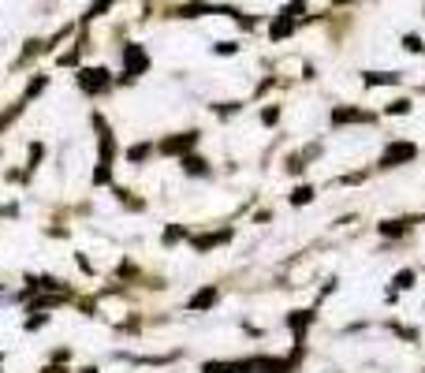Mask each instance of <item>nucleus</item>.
<instances>
[{
	"instance_id": "nucleus-1",
	"label": "nucleus",
	"mask_w": 425,
	"mask_h": 373,
	"mask_svg": "<svg viewBox=\"0 0 425 373\" xmlns=\"http://www.w3.org/2000/svg\"><path fill=\"white\" fill-rule=\"evenodd\" d=\"M94 127L101 135V157H97V172H94V183H108V172H112V153H116V142H112V131L101 116H94Z\"/></svg>"
},
{
	"instance_id": "nucleus-2",
	"label": "nucleus",
	"mask_w": 425,
	"mask_h": 373,
	"mask_svg": "<svg viewBox=\"0 0 425 373\" xmlns=\"http://www.w3.org/2000/svg\"><path fill=\"white\" fill-rule=\"evenodd\" d=\"M414 157H418L414 142H388V149L380 153V168H399V164H410Z\"/></svg>"
},
{
	"instance_id": "nucleus-3",
	"label": "nucleus",
	"mask_w": 425,
	"mask_h": 373,
	"mask_svg": "<svg viewBox=\"0 0 425 373\" xmlns=\"http://www.w3.org/2000/svg\"><path fill=\"white\" fill-rule=\"evenodd\" d=\"M198 146V131H183V135H172L161 142V153H168V157H187V153Z\"/></svg>"
},
{
	"instance_id": "nucleus-4",
	"label": "nucleus",
	"mask_w": 425,
	"mask_h": 373,
	"mask_svg": "<svg viewBox=\"0 0 425 373\" xmlns=\"http://www.w3.org/2000/svg\"><path fill=\"white\" fill-rule=\"evenodd\" d=\"M79 86H82V94H105L108 86H112V79H108L105 68H82L79 71Z\"/></svg>"
},
{
	"instance_id": "nucleus-5",
	"label": "nucleus",
	"mask_w": 425,
	"mask_h": 373,
	"mask_svg": "<svg viewBox=\"0 0 425 373\" xmlns=\"http://www.w3.org/2000/svg\"><path fill=\"white\" fill-rule=\"evenodd\" d=\"M124 64H127V79H138V75L149 68V57L142 52V45H127L124 49Z\"/></svg>"
},
{
	"instance_id": "nucleus-6",
	"label": "nucleus",
	"mask_w": 425,
	"mask_h": 373,
	"mask_svg": "<svg viewBox=\"0 0 425 373\" xmlns=\"http://www.w3.org/2000/svg\"><path fill=\"white\" fill-rule=\"evenodd\" d=\"M202 373H254V358L250 362H205Z\"/></svg>"
},
{
	"instance_id": "nucleus-7",
	"label": "nucleus",
	"mask_w": 425,
	"mask_h": 373,
	"mask_svg": "<svg viewBox=\"0 0 425 373\" xmlns=\"http://www.w3.org/2000/svg\"><path fill=\"white\" fill-rule=\"evenodd\" d=\"M228 239H232V228H224V232H209V235H194L191 243H194V250H198V254H205V250L221 247V243H228Z\"/></svg>"
},
{
	"instance_id": "nucleus-8",
	"label": "nucleus",
	"mask_w": 425,
	"mask_h": 373,
	"mask_svg": "<svg viewBox=\"0 0 425 373\" xmlns=\"http://www.w3.org/2000/svg\"><path fill=\"white\" fill-rule=\"evenodd\" d=\"M366 119H373V116H369V112H358V108H347V105L332 108V124H336V127H343V124H366Z\"/></svg>"
},
{
	"instance_id": "nucleus-9",
	"label": "nucleus",
	"mask_w": 425,
	"mask_h": 373,
	"mask_svg": "<svg viewBox=\"0 0 425 373\" xmlns=\"http://www.w3.org/2000/svg\"><path fill=\"white\" fill-rule=\"evenodd\" d=\"M291 30H295V19H291V15H276V19H272V27H269V38L272 41H280V38H288L291 34Z\"/></svg>"
},
{
	"instance_id": "nucleus-10",
	"label": "nucleus",
	"mask_w": 425,
	"mask_h": 373,
	"mask_svg": "<svg viewBox=\"0 0 425 373\" xmlns=\"http://www.w3.org/2000/svg\"><path fill=\"white\" fill-rule=\"evenodd\" d=\"M310 325H313V314H310V310H295V314L288 317V328H291L299 339H302V332H306Z\"/></svg>"
},
{
	"instance_id": "nucleus-11",
	"label": "nucleus",
	"mask_w": 425,
	"mask_h": 373,
	"mask_svg": "<svg viewBox=\"0 0 425 373\" xmlns=\"http://www.w3.org/2000/svg\"><path fill=\"white\" fill-rule=\"evenodd\" d=\"M183 172L187 175H209V161L198 157V153H187V157H183Z\"/></svg>"
},
{
	"instance_id": "nucleus-12",
	"label": "nucleus",
	"mask_w": 425,
	"mask_h": 373,
	"mask_svg": "<svg viewBox=\"0 0 425 373\" xmlns=\"http://www.w3.org/2000/svg\"><path fill=\"white\" fill-rule=\"evenodd\" d=\"M216 295H221V291H216V288H202V291L194 295V299H191L187 306H191V310H209V306L216 302Z\"/></svg>"
},
{
	"instance_id": "nucleus-13",
	"label": "nucleus",
	"mask_w": 425,
	"mask_h": 373,
	"mask_svg": "<svg viewBox=\"0 0 425 373\" xmlns=\"http://www.w3.org/2000/svg\"><path fill=\"white\" fill-rule=\"evenodd\" d=\"M399 75L396 71H366V86H396Z\"/></svg>"
},
{
	"instance_id": "nucleus-14",
	"label": "nucleus",
	"mask_w": 425,
	"mask_h": 373,
	"mask_svg": "<svg viewBox=\"0 0 425 373\" xmlns=\"http://www.w3.org/2000/svg\"><path fill=\"white\" fill-rule=\"evenodd\" d=\"M407 232H410V221H385V224H380V235H385V239H399Z\"/></svg>"
},
{
	"instance_id": "nucleus-15",
	"label": "nucleus",
	"mask_w": 425,
	"mask_h": 373,
	"mask_svg": "<svg viewBox=\"0 0 425 373\" xmlns=\"http://www.w3.org/2000/svg\"><path fill=\"white\" fill-rule=\"evenodd\" d=\"M313 202V186H295V191H291V205H310Z\"/></svg>"
},
{
	"instance_id": "nucleus-16",
	"label": "nucleus",
	"mask_w": 425,
	"mask_h": 373,
	"mask_svg": "<svg viewBox=\"0 0 425 373\" xmlns=\"http://www.w3.org/2000/svg\"><path fill=\"white\" fill-rule=\"evenodd\" d=\"M392 284H396L399 291H407V288H414V269H399V272H396V280H392Z\"/></svg>"
},
{
	"instance_id": "nucleus-17",
	"label": "nucleus",
	"mask_w": 425,
	"mask_h": 373,
	"mask_svg": "<svg viewBox=\"0 0 425 373\" xmlns=\"http://www.w3.org/2000/svg\"><path fill=\"white\" fill-rule=\"evenodd\" d=\"M388 112H392V116H407V112H410V101H407V97H399V101L388 105Z\"/></svg>"
},
{
	"instance_id": "nucleus-18",
	"label": "nucleus",
	"mask_w": 425,
	"mask_h": 373,
	"mask_svg": "<svg viewBox=\"0 0 425 373\" xmlns=\"http://www.w3.org/2000/svg\"><path fill=\"white\" fill-rule=\"evenodd\" d=\"M403 45H407L410 52H425V45H422V38H414V34H407V38H403Z\"/></svg>"
},
{
	"instance_id": "nucleus-19",
	"label": "nucleus",
	"mask_w": 425,
	"mask_h": 373,
	"mask_svg": "<svg viewBox=\"0 0 425 373\" xmlns=\"http://www.w3.org/2000/svg\"><path fill=\"white\" fill-rule=\"evenodd\" d=\"M183 235H187V232H183V228H168V232H165V243H179Z\"/></svg>"
},
{
	"instance_id": "nucleus-20",
	"label": "nucleus",
	"mask_w": 425,
	"mask_h": 373,
	"mask_svg": "<svg viewBox=\"0 0 425 373\" xmlns=\"http://www.w3.org/2000/svg\"><path fill=\"white\" fill-rule=\"evenodd\" d=\"M146 153H149V146H135L127 157H131V161H146Z\"/></svg>"
},
{
	"instance_id": "nucleus-21",
	"label": "nucleus",
	"mask_w": 425,
	"mask_h": 373,
	"mask_svg": "<svg viewBox=\"0 0 425 373\" xmlns=\"http://www.w3.org/2000/svg\"><path fill=\"white\" fill-rule=\"evenodd\" d=\"M302 168H306V164H302V157H288V172H302Z\"/></svg>"
},
{
	"instance_id": "nucleus-22",
	"label": "nucleus",
	"mask_w": 425,
	"mask_h": 373,
	"mask_svg": "<svg viewBox=\"0 0 425 373\" xmlns=\"http://www.w3.org/2000/svg\"><path fill=\"white\" fill-rule=\"evenodd\" d=\"M261 119H265V124H276L280 112H276V108H265V112H261Z\"/></svg>"
},
{
	"instance_id": "nucleus-23",
	"label": "nucleus",
	"mask_w": 425,
	"mask_h": 373,
	"mask_svg": "<svg viewBox=\"0 0 425 373\" xmlns=\"http://www.w3.org/2000/svg\"><path fill=\"white\" fill-rule=\"evenodd\" d=\"M336 4H347V0H336Z\"/></svg>"
}]
</instances>
